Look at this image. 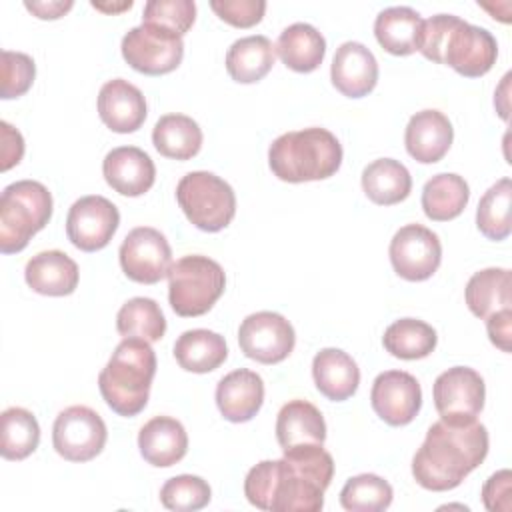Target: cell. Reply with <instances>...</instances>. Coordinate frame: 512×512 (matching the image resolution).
<instances>
[{
  "mask_svg": "<svg viewBox=\"0 0 512 512\" xmlns=\"http://www.w3.org/2000/svg\"><path fill=\"white\" fill-rule=\"evenodd\" d=\"M334 476V460L322 444L284 450L280 460H262L244 480V496L258 510L320 512Z\"/></svg>",
  "mask_w": 512,
  "mask_h": 512,
  "instance_id": "obj_1",
  "label": "cell"
},
{
  "mask_svg": "<svg viewBox=\"0 0 512 512\" xmlns=\"http://www.w3.org/2000/svg\"><path fill=\"white\" fill-rule=\"evenodd\" d=\"M488 454V432L478 420L434 422L412 458L414 480L434 492L452 490L478 468Z\"/></svg>",
  "mask_w": 512,
  "mask_h": 512,
  "instance_id": "obj_2",
  "label": "cell"
},
{
  "mask_svg": "<svg viewBox=\"0 0 512 512\" xmlns=\"http://www.w3.org/2000/svg\"><path fill=\"white\" fill-rule=\"evenodd\" d=\"M418 50L424 58L446 64L466 78L486 74L498 56L492 32L454 14H436L424 20Z\"/></svg>",
  "mask_w": 512,
  "mask_h": 512,
  "instance_id": "obj_3",
  "label": "cell"
},
{
  "mask_svg": "<svg viewBox=\"0 0 512 512\" xmlns=\"http://www.w3.org/2000/svg\"><path fill=\"white\" fill-rule=\"evenodd\" d=\"M156 374V354L142 338H124L98 374V388L106 404L120 416L144 410Z\"/></svg>",
  "mask_w": 512,
  "mask_h": 512,
  "instance_id": "obj_4",
  "label": "cell"
},
{
  "mask_svg": "<svg viewBox=\"0 0 512 512\" xmlns=\"http://www.w3.org/2000/svg\"><path fill=\"white\" fill-rule=\"evenodd\" d=\"M268 164L276 178L284 182L324 180L338 172L342 164V144L320 126L280 134L268 148Z\"/></svg>",
  "mask_w": 512,
  "mask_h": 512,
  "instance_id": "obj_5",
  "label": "cell"
},
{
  "mask_svg": "<svg viewBox=\"0 0 512 512\" xmlns=\"http://www.w3.org/2000/svg\"><path fill=\"white\" fill-rule=\"evenodd\" d=\"M52 216V194L42 182L16 180L0 196V250L20 252Z\"/></svg>",
  "mask_w": 512,
  "mask_h": 512,
  "instance_id": "obj_6",
  "label": "cell"
},
{
  "mask_svg": "<svg viewBox=\"0 0 512 512\" xmlns=\"http://www.w3.org/2000/svg\"><path fill=\"white\" fill-rule=\"evenodd\" d=\"M224 286V268L202 254L182 256L168 270V300L172 310L184 318L206 314L222 296Z\"/></svg>",
  "mask_w": 512,
  "mask_h": 512,
  "instance_id": "obj_7",
  "label": "cell"
},
{
  "mask_svg": "<svg viewBox=\"0 0 512 512\" xmlns=\"http://www.w3.org/2000/svg\"><path fill=\"white\" fill-rule=\"evenodd\" d=\"M176 200L186 218L204 232L226 228L236 214V194L220 176L196 170L180 178Z\"/></svg>",
  "mask_w": 512,
  "mask_h": 512,
  "instance_id": "obj_8",
  "label": "cell"
},
{
  "mask_svg": "<svg viewBox=\"0 0 512 512\" xmlns=\"http://www.w3.org/2000/svg\"><path fill=\"white\" fill-rule=\"evenodd\" d=\"M120 50L134 70L148 76H160L180 66L184 42L182 36L162 26L142 22L124 34Z\"/></svg>",
  "mask_w": 512,
  "mask_h": 512,
  "instance_id": "obj_9",
  "label": "cell"
},
{
  "mask_svg": "<svg viewBox=\"0 0 512 512\" xmlns=\"http://www.w3.org/2000/svg\"><path fill=\"white\" fill-rule=\"evenodd\" d=\"M108 438L102 416L88 406L64 408L52 426L54 450L70 462H88L96 458Z\"/></svg>",
  "mask_w": 512,
  "mask_h": 512,
  "instance_id": "obj_10",
  "label": "cell"
},
{
  "mask_svg": "<svg viewBox=\"0 0 512 512\" xmlns=\"http://www.w3.org/2000/svg\"><path fill=\"white\" fill-rule=\"evenodd\" d=\"M238 344L244 356L262 364H278L290 356L296 344L292 324L278 312L248 314L238 328Z\"/></svg>",
  "mask_w": 512,
  "mask_h": 512,
  "instance_id": "obj_11",
  "label": "cell"
},
{
  "mask_svg": "<svg viewBox=\"0 0 512 512\" xmlns=\"http://www.w3.org/2000/svg\"><path fill=\"white\" fill-rule=\"evenodd\" d=\"M432 396L442 420L472 422L484 408L486 388L474 368L452 366L434 380Z\"/></svg>",
  "mask_w": 512,
  "mask_h": 512,
  "instance_id": "obj_12",
  "label": "cell"
},
{
  "mask_svg": "<svg viewBox=\"0 0 512 512\" xmlns=\"http://www.w3.org/2000/svg\"><path fill=\"white\" fill-rule=\"evenodd\" d=\"M124 274L140 284H156L172 266V250L166 236L150 226H138L126 234L118 250Z\"/></svg>",
  "mask_w": 512,
  "mask_h": 512,
  "instance_id": "obj_13",
  "label": "cell"
},
{
  "mask_svg": "<svg viewBox=\"0 0 512 512\" xmlns=\"http://www.w3.org/2000/svg\"><path fill=\"white\" fill-rule=\"evenodd\" d=\"M390 262L398 276L410 282L430 278L442 260V244L430 228L406 224L390 240Z\"/></svg>",
  "mask_w": 512,
  "mask_h": 512,
  "instance_id": "obj_14",
  "label": "cell"
},
{
  "mask_svg": "<svg viewBox=\"0 0 512 512\" xmlns=\"http://www.w3.org/2000/svg\"><path fill=\"white\" fill-rule=\"evenodd\" d=\"M120 224L118 208L100 194H90L78 198L66 216L68 240L84 250L96 252L112 240Z\"/></svg>",
  "mask_w": 512,
  "mask_h": 512,
  "instance_id": "obj_15",
  "label": "cell"
},
{
  "mask_svg": "<svg viewBox=\"0 0 512 512\" xmlns=\"http://www.w3.org/2000/svg\"><path fill=\"white\" fill-rule=\"evenodd\" d=\"M370 402L386 424L404 426L420 412L422 388L410 372L386 370L374 378Z\"/></svg>",
  "mask_w": 512,
  "mask_h": 512,
  "instance_id": "obj_16",
  "label": "cell"
},
{
  "mask_svg": "<svg viewBox=\"0 0 512 512\" xmlns=\"http://www.w3.org/2000/svg\"><path fill=\"white\" fill-rule=\"evenodd\" d=\"M330 78L338 92L348 98H362L378 82V62L362 42L348 40L334 52Z\"/></svg>",
  "mask_w": 512,
  "mask_h": 512,
  "instance_id": "obj_17",
  "label": "cell"
},
{
  "mask_svg": "<svg viewBox=\"0 0 512 512\" xmlns=\"http://www.w3.org/2000/svg\"><path fill=\"white\" fill-rule=\"evenodd\" d=\"M100 120L118 134L138 130L146 120V98L124 78H112L98 92Z\"/></svg>",
  "mask_w": 512,
  "mask_h": 512,
  "instance_id": "obj_18",
  "label": "cell"
},
{
  "mask_svg": "<svg viewBox=\"0 0 512 512\" xmlns=\"http://www.w3.org/2000/svg\"><path fill=\"white\" fill-rule=\"evenodd\" d=\"M102 174L108 186L118 194L142 196L154 184L156 166L138 146H118L104 156Z\"/></svg>",
  "mask_w": 512,
  "mask_h": 512,
  "instance_id": "obj_19",
  "label": "cell"
},
{
  "mask_svg": "<svg viewBox=\"0 0 512 512\" xmlns=\"http://www.w3.org/2000/svg\"><path fill=\"white\" fill-rule=\"evenodd\" d=\"M454 128L446 114L434 108L416 112L404 132V144L408 154L422 164H434L450 150Z\"/></svg>",
  "mask_w": 512,
  "mask_h": 512,
  "instance_id": "obj_20",
  "label": "cell"
},
{
  "mask_svg": "<svg viewBox=\"0 0 512 512\" xmlns=\"http://www.w3.org/2000/svg\"><path fill=\"white\" fill-rule=\"evenodd\" d=\"M264 402L262 376L248 368H238L220 378L216 386V404L230 422L252 420Z\"/></svg>",
  "mask_w": 512,
  "mask_h": 512,
  "instance_id": "obj_21",
  "label": "cell"
},
{
  "mask_svg": "<svg viewBox=\"0 0 512 512\" xmlns=\"http://www.w3.org/2000/svg\"><path fill=\"white\" fill-rule=\"evenodd\" d=\"M138 448L148 464L168 468L186 456L188 434L176 418L154 416L140 428Z\"/></svg>",
  "mask_w": 512,
  "mask_h": 512,
  "instance_id": "obj_22",
  "label": "cell"
},
{
  "mask_svg": "<svg viewBox=\"0 0 512 512\" xmlns=\"http://www.w3.org/2000/svg\"><path fill=\"white\" fill-rule=\"evenodd\" d=\"M26 284L44 296H68L78 286V264L62 250L34 254L24 268Z\"/></svg>",
  "mask_w": 512,
  "mask_h": 512,
  "instance_id": "obj_23",
  "label": "cell"
},
{
  "mask_svg": "<svg viewBox=\"0 0 512 512\" xmlns=\"http://www.w3.org/2000/svg\"><path fill=\"white\" fill-rule=\"evenodd\" d=\"M314 384L328 400L350 398L360 384V368L354 358L340 348H322L312 360Z\"/></svg>",
  "mask_w": 512,
  "mask_h": 512,
  "instance_id": "obj_24",
  "label": "cell"
},
{
  "mask_svg": "<svg viewBox=\"0 0 512 512\" xmlns=\"http://www.w3.org/2000/svg\"><path fill=\"white\" fill-rule=\"evenodd\" d=\"M276 438L282 450L302 444H324L326 422L322 412L308 400L286 402L276 418Z\"/></svg>",
  "mask_w": 512,
  "mask_h": 512,
  "instance_id": "obj_25",
  "label": "cell"
},
{
  "mask_svg": "<svg viewBox=\"0 0 512 512\" xmlns=\"http://www.w3.org/2000/svg\"><path fill=\"white\" fill-rule=\"evenodd\" d=\"M424 20L410 6H390L378 12L374 20V36L378 44L394 54L408 56L418 50Z\"/></svg>",
  "mask_w": 512,
  "mask_h": 512,
  "instance_id": "obj_26",
  "label": "cell"
},
{
  "mask_svg": "<svg viewBox=\"0 0 512 512\" xmlns=\"http://www.w3.org/2000/svg\"><path fill=\"white\" fill-rule=\"evenodd\" d=\"M274 48L290 70L312 72L324 60L326 40L312 24L294 22L280 32Z\"/></svg>",
  "mask_w": 512,
  "mask_h": 512,
  "instance_id": "obj_27",
  "label": "cell"
},
{
  "mask_svg": "<svg viewBox=\"0 0 512 512\" xmlns=\"http://www.w3.org/2000/svg\"><path fill=\"white\" fill-rule=\"evenodd\" d=\"M276 48L262 34L238 38L226 52V70L232 80L240 84H252L262 80L274 66Z\"/></svg>",
  "mask_w": 512,
  "mask_h": 512,
  "instance_id": "obj_28",
  "label": "cell"
},
{
  "mask_svg": "<svg viewBox=\"0 0 512 512\" xmlns=\"http://www.w3.org/2000/svg\"><path fill=\"white\" fill-rule=\"evenodd\" d=\"M512 274L508 268H484L474 272L466 284V304L482 320L512 304Z\"/></svg>",
  "mask_w": 512,
  "mask_h": 512,
  "instance_id": "obj_29",
  "label": "cell"
},
{
  "mask_svg": "<svg viewBox=\"0 0 512 512\" xmlns=\"http://www.w3.org/2000/svg\"><path fill=\"white\" fill-rule=\"evenodd\" d=\"M228 356L226 340L218 332L206 328L186 330L174 342V358L180 368L196 374L216 370Z\"/></svg>",
  "mask_w": 512,
  "mask_h": 512,
  "instance_id": "obj_30",
  "label": "cell"
},
{
  "mask_svg": "<svg viewBox=\"0 0 512 512\" xmlns=\"http://www.w3.org/2000/svg\"><path fill=\"white\" fill-rule=\"evenodd\" d=\"M362 190L374 204L392 206L408 198L412 176L400 160L378 158L362 170Z\"/></svg>",
  "mask_w": 512,
  "mask_h": 512,
  "instance_id": "obj_31",
  "label": "cell"
},
{
  "mask_svg": "<svg viewBox=\"0 0 512 512\" xmlns=\"http://www.w3.org/2000/svg\"><path fill=\"white\" fill-rule=\"evenodd\" d=\"M154 148L174 160H190L202 148V130L186 114H164L152 130Z\"/></svg>",
  "mask_w": 512,
  "mask_h": 512,
  "instance_id": "obj_32",
  "label": "cell"
},
{
  "mask_svg": "<svg viewBox=\"0 0 512 512\" xmlns=\"http://www.w3.org/2000/svg\"><path fill=\"white\" fill-rule=\"evenodd\" d=\"M470 198L466 180L454 172L432 176L422 188V210L430 220L446 222L462 214Z\"/></svg>",
  "mask_w": 512,
  "mask_h": 512,
  "instance_id": "obj_33",
  "label": "cell"
},
{
  "mask_svg": "<svg viewBox=\"0 0 512 512\" xmlns=\"http://www.w3.org/2000/svg\"><path fill=\"white\" fill-rule=\"evenodd\" d=\"M436 330L418 318H400L392 322L382 336L384 348L402 360L426 358L436 348Z\"/></svg>",
  "mask_w": 512,
  "mask_h": 512,
  "instance_id": "obj_34",
  "label": "cell"
},
{
  "mask_svg": "<svg viewBox=\"0 0 512 512\" xmlns=\"http://www.w3.org/2000/svg\"><path fill=\"white\" fill-rule=\"evenodd\" d=\"M116 328L124 338L158 342L166 332V318L156 300L146 296L130 298L116 314Z\"/></svg>",
  "mask_w": 512,
  "mask_h": 512,
  "instance_id": "obj_35",
  "label": "cell"
},
{
  "mask_svg": "<svg viewBox=\"0 0 512 512\" xmlns=\"http://www.w3.org/2000/svg\"><path fill=\"white\" fill-rule=\"evenodd\" d=\"M510 206H512V182L510 178H500L494 182L478 202L476 208V226L490 240L508 238L510 224Z\"/></svg>",
  "mask_w": 512,
  "mask_h": 512,
  "instance_id": "obj_36",
  "label": "cell"
},
{
  "mask_svg": "<svg viewBox=\"0 0 512 512\" xmlns=\"http://www.w3.org/2000/svg\"><path fill=\"white\" fill-rule=\"evenodd\" d=\"M2 444L0 452L6 460H24L40 442V426L36 416L20 406L6 408L0 416Z\"/></svg>",
  "mask_w": 512,
  "mask_h": 512,
  "instance_id": "obj_37",
  "label": "cell"
},
{
  "mask_svg": "<svg viewBox=\"0 0 512 512\" xmlns=\"http://www.w3.org/2000/svg\"><path fill=\"white\" fill-rule=\"evenodd\" d=\"M392 496V486L378 474H358L340 490V504L350 512H380L392 504Z\"/></svg>",
  "mask_w": 512,
  "mask_h": 512,
  "instance_id": "obj_38",
  "label": "cell"
},
{
  "mask_svg": "<svg viewBox=\"0 0 512 512\" xmlns=\"http://www.w3.org/2000/svg\"><path fill=\"white\" fill-rule=\"evenodd\" d=\"M212 498L208 482L200 476L180 474L164 482L160 488V502L168 510L176 512H194L204 508Z\"/></svg>",
  "mask_w": 512,
  "mask_h": 512,
  "instance_id": "obj_39",
  "label": "cell"
},
{
  "mask_svg": "<svg viewBox=\"0 0 512 512\" xmlns=\"http://www.w3.org/2000/svg\"><path fill=\"white\" fill-rule=\"evenodd\" d=\"M196 20V4L192 0H148L144 4L142 22L162 26L184 36Z\"/></svg>",
  "mask_w": 512,
  "mask_h": 512,
  "instance_id": "obj_40",
  "label": "cell"
},
{
  "mask_svg": "<svg viewBox=\"0 0 512 512\" xmlns=\"http://www.w3.org/2000/svg\"><path fill=\"white\" fill-rule=\"evenodd\" d=\"M36 64L24 52L2 50V86L0 98L10 100L26 94L34 82Z\"/></svg>",
  "mask_w": 512,
  "mask_h": 512,
  "instance_id": "obj_41",
  "label": "cell"
},
{
  "mask_svg": "<svg viewBox=\"0 0 512 512\" xmlns=\"http://www.w3.org/2000/svg\"><path fill=\"white\" fill-rule=\"evenodd\" d=\"M210 8L228 24L236 28H250L264 16V0H212Z\"/></svg>",
  "mask_w": 512,
  "mask_h": 512,
  "instance_id": "obj_42",
  "label": "cell"
},
{
  "mask_svg": "<svg viewBox=\"0 0 512 512\" xmlns=\"http://www.w3.org/2000/svg\"><path fill=\"white\" fill-rule=\"evenodd\" d=\"M510 470H500L492 474L482 486V502L490 512H508L510 510Z\"/></svg>",
  "mask_w": 512,
  "mask_h": 512,
  "instance_id": "obj_43",
  "label": "cell"
},
{
  "mask_svg": "<svg viewBox=\"0 0 512 512\" xmlns=\"http://www.w3.org/2000/svg\"><path fill=\"white\" fill-rule=\"evenodd\" d=\"M0 132H2V152H0L2 154V164H0V168L6 172L22 160V156H24V138L6 120L0 122Z\"/></svg>",
  "mask_w": 512,
  "mask_h": 512,
  "instance_id": "obj_44",
  "label": "cell"
},
{
  "mask_svg": "<svg viewBox=\"0 0 512 512\" xmlns=\"http://www.w3.org/2000/svg\"><path fill=\"white\" fill-rule=\"evenodd\" d=\"M486 330L490 342L498 346L502 352H510V336H512V310H500L486 318Z\"/></svg>",
  "mask_w": 512,
  "mask_h": 512,
  "instance_id": "obj_45",
  "label": "cell"
},
{
  "mask_svg": "<svg viewBox=\"0 0 512 512\" xmlns=\"http://www.w3.org/2000/svg\"><path fill=\"white\" fill-rule=\"evenodd\" d=\"M24 6L42 20H54V18L64 16L74 6V2L72 0H48V2L46 0H32V2L26 0Z\"/></svg>",
  "mask_w": 512,
  "mask_h": 512,
  "instance_id": "obj_46",
  "label": "cell"
},
{
  "mask_svg": "<svg viewBox=\"0 0 512 512\" xmlns=\"http://www.w3.org/2000/svg\"><path fill=\"white\" fill-rule=\"evenodd\" d=\"M96 10H102V12H122V10H128L130 6H132V0H124V2H118V4H110V2H96V0H92L90 2Z\"/></svg>",
  "mask_w": 512,
  "mask_h": 512,
  "instance_id": "obj_47",
  "label": "cell"
}]
</instances>
